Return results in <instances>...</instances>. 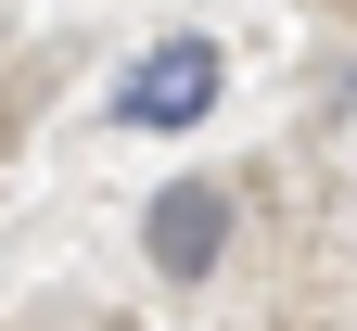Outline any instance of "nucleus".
<instances>
[{"instance_id":"1","label":"nucleus","mask_w":357,"mask_h":331,"mask_svg":"<svg viewBox=\"0 0 357 331\" xmlns=\"http://www.w3.org/2000/svg\"><path fill=\"white\" fill-rule=\"evenodd\" d=\"M217 89H230V52H217L204 26H178V38H153V52L128 64V89H115V115L141 128V140H192V128L217 115Z\"/></svg>"},{"instance_id":"2","label":"nucleus","mask_w":357,"mask_h":331,"mask_svg":"<svg viewBox=\"0 0 357 331\" xmlns=\"http://www.w3.org/2000/svg\"><path fill=\"white\" fill-rule=\"evenodd\" d=\"M243 243V204H230V178H166L153 192V217H141V255H153V280H217V255Z\"/></svg>"}]
</instances>
